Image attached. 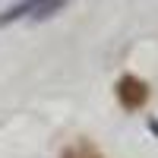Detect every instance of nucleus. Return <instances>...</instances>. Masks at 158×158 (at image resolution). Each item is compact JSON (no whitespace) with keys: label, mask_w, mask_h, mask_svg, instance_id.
I'll return each mask as SVG.
<instances>
[{"label":"nucleus","mask_w":158,"mask_h":158,"mask_svg":"<svg viewBox=\"0 0 158 158\" xmlns=\"http://www.w3.org/2000/svg\"><path fill=\"white\" fill-rule=\"evenodd\" d=\"M117 101H120L123 111H139L142 104L149 101V85L142 82L139 76L127 73V76L117 79Z\"/></svg>","instance_id":"nucleus-1"},{"label":"nucleus","mask_w":158,"mask_h":158,"mask_svg":"<svg viewBox=\"0 0 158 158\" xmlns=\"http://www.w3.org/2000/svg\"><path fill=\"white\" fill-rule=\"evenodd\" d=\"M60 158H101V155H98V149L92 146V142H82V139H79V142H73V146L63 149Z\"/></svg>","instance_id":"nucleus-2"},{"label":"nucleus","mask_w":158,"mask_h":158,"mask_svg":"<svg viewBox=\"0 0 158 158\" xmlns=\"http://www.w3.org/2000/svg\"><path fill=\"white\" fill-rule=\"evenodd\" d=\"M63 3H67V0H35V10H32L29 19H48V16H54Z\"/></svg>","instance_id":"nucleus-3"}]
</instances>
